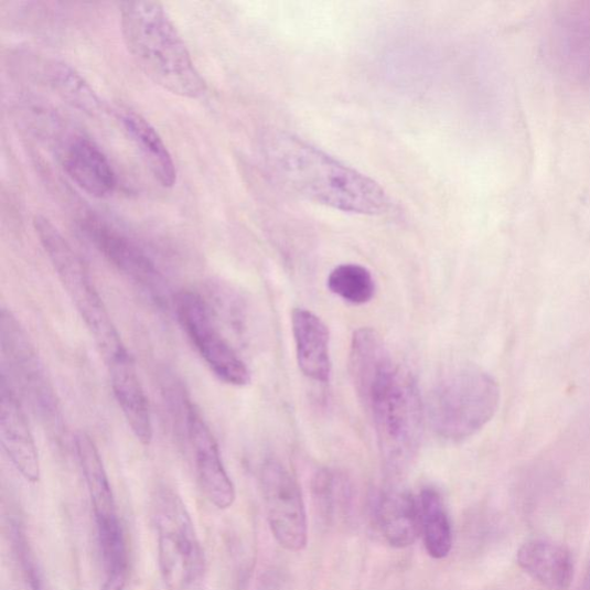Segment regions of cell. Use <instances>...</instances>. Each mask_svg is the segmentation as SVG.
I'll list each match as a JSON object with an SVG mask.
<instances>
[{
  "mask_svg": "<svg viewBox=\"0 0 590 590\" xmlns=\"http://www.w3.org/2000/svg\"><path fill=\"white\" fill-rule=\"evenodd\" d=\"M267 158L278 181L301 197L353 214L391 210L388 193L373 179L292 135H271Z\"/></svg>",
  "mask_w": 590,
  "mask_h": 590,
  "instance_id": "6da1fadb",
  "label": "cell"
},
{
  "mask_svg": "<svg viewBox=\"0 0 590 590\" xmlns=\"http://www.w3.org/2000/svg\"><path fill=\"white\" fill-rule=\"evenodd\" d=\"M120 24L128 53L153 84L192 99L207 92L184 39L162 4L125 2Z\"/></svg>",
  "mask_w": 590,
  "mask_h": 590,
  "instance_id": "7a4b0ae2",
  "label": "cell"
},
{
  "mask_svg": "<svg viewBox=\"0 0 590 590\" xmlns=\"http://www.w3.org/2000/svg\"><path fill=\"white\" fill-rule=\"evenodd\" d=\"M34 228L51 266L89 330L107 368L132 357L79 254L46 217L36 216Z\"/></svg>",
  "mask_w": 590,
  "mask_h": 590,
  "instance_id": "3957f363",
  "label": "cell"
},
{
  "mask_svg": "<svg viewBox=\"0 0 590 590\" xmlns=\"http://www.w3.org/2000/svg\"><path fill=\"white\" fill-rule=\"evenodd\" d=\"M368 410L384 466L391 474L403 473L419 452L425 427V407L412 373L396 365Z\"/></svg>",
  "mask_w": 590,
  "mask_h": 590,
  "instance_id": "277c9868",
  "label": "cell"
},
{
  "mask_svg": "<svg viewBox=\"0 0 590 590\" xmlns=\"http://www.w3.org/2000/svg\"><path fill=\"white\" fill-rule=\"evenodd\" d=\"M501 400L497 382L475 368L455 372L431 391L427 415L432 430L443 440L472 438L495 417Z\"/></svg>",
  "mask_w": 590,
  "mask_h": 590,
  "instance_id": "5b68a950",
  "label": "cell"
},
{
  "mask_svg": "<svg viewBox=\"0 0 590 590\" xmlns=\"http://www.w3.org/2000/svg\"><path fill=\"white\" fill-rule=\"evenodd\" d=\"M162 579L170 590H190L204 572V554L193 521L184 504L171 490L153 498Z\"/></svg>",
  "mask_w": 590,
  "mask_h": 590,
  "instance_id": "8992f818",
  "label": "cell"
},
{
  "mask_svg": "<svg viewBox=\"0 0 590 590\" xmlns=\"http://www.w3.org/2000/svg\"><path fill=\"white\" fill-rule=\"evenodd\" d=\"M0 345L4 357L3 372L14 388L28 399L35 414L47 426L61 423L60 401L41 356L17 317L3 308L0 313Z\"/></svg>",
  "mask_w": 590,
  "mask_h": 590,
  "instance_id": "52a82bcc",
  "label": "cell"
},
{
  "mask_svg": "<svg viewBox=\"0 0 590 590\" xmlns=\"http://www.w3.org/2000/svg\"><path fill=\"white\" fill-rule=\"evenodd\" d=\"M173 304L179 323L214 375L228 386H247L250 372L222 335L207 301L195 292L182 291L174 296Z\"/></svg>",
  "mask_w": 590,
  "mask_h": 590,
  "instance_id": "ba28073f",
  "label": "cell"
},
{
  "mask_svg": "<svg viewBox=\"0 0 590 590\" xmlns=\"http://www.w3.org/2000/svg\"><path fill=\"white\" fill-rule=\"evenodd\" d=\"M261 486L276 541L289 551L302 550L307 546V518L296 478L280 461L270 459L261 471Z\"/></svg>",
  "mask_w": 590,
  "mask_h": 590,
  "instance_id": "9c48e42d",
  "label": "cell"
},
{
  "mask_svg": "<svg viewBox=\"0 0 590 590\" xmlns=\"http://www.w3.org/2000/svg\"><path fill=\"white\" fill-rule=\"evenodd\" d=\"M83 229L95 248L122 275L152 296H164V277L138 243L106 221L93 216L83 222Z\"/></svg>",
  "mask_w": 590,
  "mask_h": 590,
  "instance_id": "30bf717a",
  "label": "cell"
},
{
  "mask_svg": "<svg viewBox=\"0 0 590 590\" xmlns=\"http://www.w3.org/2000/svg\"><path fill=\"white\" fill-rule=\"evenodd\" d=\"M186 427L196 474L205 496L219 509L236 501V490L221 454L218 443L207 422L193 403L186 406Z\"/></svg>",
  "mask_w": 590,
  "mask_h": 590,
  "instance_id": "8fae6325",
  "label": "cell"
},
{
  "mask_svg": "<svg viewBox=\"0 0 590 590\" xmlns=\"http://www.w3.org/2000/svg\"><path fill=\"white\" fill-rule=\"evenodd\" d=\"M9 376L0 377V441L15 470L24 480L41 478L39 450L28 416Z\"/></svg>",
  "mask_w": 590,
  "mask_h": 590,
  "instance_id": "7c38bea8",
  "label": "cell"
},
{
  "mask_svg": "<svg viewBox=\"0 0 590 590\" xmlns=\"http://www.w3.org/2000/svg\"><path fill=\"white\" fill-rule=\"evenodd\" d=\"M348 363L354 389L368 410L376 391L396 367L379 332L368 326L354 331Z\"/></svg>",
  "mask_w": 590,
  "mask_h": 590,
  "instance_id": "4fadbf2b",
  "label": "cell"
},
{
  "mask_svg": "<svg viewBox=\"0 0 590 590\" xmlns=\"http://www.w3.org/2000/svg\"><path fill=\"white\" fill-rule=\"evenodd\" d=\"M63 165L71 181L97 199H106L117 187V175L106 153L85 137H74L64 151Z\"/></svg>",
  "mask_w": 590,
  "mask_h": 590,
  "instance_id": "5bb4252c",
  "label": "cell"
},
{
  "mask_svg": "<svg viewBox=\"0 0 590 590\" xmlns=\"http://www.w3.org/2000/svg\"><path fill=\"white\" fill-rule=\"evenodd\" d=\"M292 330L301 372L315 382L329 383L331 358L330 333L326 324L304 308H296L292 312Z\"/></svg>",
  "mask_w": 590,
  "mask_h": 590,
  "instance_id": "9a60e30c",
  "label": "cell"
},
{
  "mask_svg": "<svg viewBox=\"0 0 590 590\" xmlns=\"http://www.w3.org/2000/svg\"><path fill=\"white\" fill-rule=\"evenodd\" d=\"M111 388L136 439L143 446L152 441L153 429L148 398L133 358L108 368Z\"/></svg>",
  "mask_w": 590,
  "mask_h": 590,
  "instance_id": "2e32d148",
  "label": "cell"
},
{
  "mask_svg": "<svg viewBox=\"0 0 590 590\" xmlns=\"http://www.w3.org/2000/svg\"><path fill=\"white\" fill-rule=\"evenodd\" d=\"M376 519L384 538L394 548L415 545L421 534L419 501L405 491L384 492L376 504Z\"/></svg>",
  "mask_w": 590,
  "mask_h": 590,
  "instance_id": "e0dca14e",
  "label": "cell"
},
{
  "mask_svg": "<svg viewBox=\"0 0 590 590\" xmlns=\"http://www.w3.org/2000/svg\"><path fill=\"white\" fill-rule=\"evenodd\" d=\"M117 117L128 138L139 149L152 176L164 189L173 187L176 182L175 164L155 127L140 114L128 108L119 109Z\"/></svg>",
  "mask_w": 590,
  "mask_h": 590,
  "instance_id": "ac0fdd59",
  "label": "cell"
},
{
  "mask_svg": "<svg viewBox=\"0 0 590 590\" xmlns=\"http://www.w3.org/2000/svg\"><path fill=\"white\" fill-rule=\"evenodd\" d=\"M521 568L533 579L551 589H566L573 579L570 553L558 545L534 540L525 544L517 555Z\"/></svg>",
  "mask_w": 590,
  "mask_h": 590,
  "instance_id": "d6986e66",
  "label": "cell"
},
{
  "mask_svg": "<svg viewBox=\"0 0 590 590\" xmlns=\"http://www.w3.org/2000/svg\"><path fill=\"white\" fill-rule=\"evenodd\" d=\"M95 519L105 572L100 590H125L130 577V556L121 523L117 513Z\"/></svg>",
  "mask_w": 590,
  "mask_h": 590,
  "instance_id": "ffe728a7",
  "label": "cell"
},
{
  "mask_svg": "<svg viewBox=\"0 0 590 590\" xmlns=\"http://www.w3.org/2000/svg\"><path fill=\"white\" fill-rule=\"evenodd\" d=\"M556 51L562 67L581 81L590 79V18L570 14L558 23Z\"/></svg>",
  "mask_w": 590,
  "mask_h": 590,
  "instance_id": "44dd1931",
  "label": "cell"
},
{
  "mask_svg": "<svg viewBox=\"0 0 590 590\" xmlns=\"http://www.w3.org/2000/svg\"><path fill=\"white\" fill-rule=\"evenodd\" d=\"M75 450L87 483L95 518L115 515L117 509L109 476L88 433L82 431L75 436Z\"/></svg>",
  "mask_w": 590,
  "mask_h": 590,
  "instance_id": "7402d4cb",
  "label": "cell"
},
{
  "mask_svg": "<svg viewBox=\"0 0 590 590\" xmlns=\"http://www.w3.org/2000/svg\"><path fill=\"white\" fill-rule=\"evenodd\" d=\"M419 505L427 553L435 559H443L452 548V530L443 500L438 492L427 489L420 495Z\"/></svg>",
  "mask_w": 590,
  "mask_h": 590,
  "instance_id": "603a6c76",
  "label": "cell"
},
{
  "mask_svg": "<svg viewBox=\"0 0 590 590\" xmlns=\"http://www.w3.org/2000/svg\"><path fill=\"white\" fill-rule=\"evenodd\" d=\"M313 501L320 518L331 525L351 508L352 489L347 479L333 470L319 471L312 482Z\"/></svg>",
  "mask_w": 590,
  "mask_h": 590,
  "instance_id": "cb8c5ba5",
  "label": "cell"
},
{
  "mask_svg": "<svg viewBox=\"0 0 590 590\" xmlns=\"http://www.w3.org/2000/svg\"><path fill=\"white\" fill-rule=\"evenodd\" d=\"M328 288L333 294L352 304L369 302L376 291L372 272L354 264L341 265L333 269L328 277Z\"/></svg>",
  "mask_w": 590,
  "mask_h": 590,
  "instance_id": "d4e9b609",
  "label": "cell"
},
{
  "mask_svg": "<svg viewBox=\"0 0 590 590\" xmlns=\"http://www.w3.org/2000/svg\"><path fill=\"white\" fill-rule=\"evenodd\" d=\"M51 85L71 106L83 112L95 115L100 111V100L83 76L64 63L51 64Z\"/></svg>",
  "mask_w": 590,
  "mask_h": 590,
  "instance_id": "484cf974",
  "label": "cell"
},
{
  "mask_svg": "<svg viewBox=\"0 0 590 590\" xmlns=\"http://www.w3.org/2000/svg\"><path fill=\"white\" fill-rule=\"evenodd\" d=\"M11 536L24 578L30 583L31 589L54 590L45 578L28 536H25V533L18 524L12 525Z\"/></svg>",
  "mask_w": 590,
  "mask_h": 590,
  "instance_id": "4316f807",
  "label": "cell"
},
{
  "mask_svg": "<svg viewBox=\"0 0 590 590\" xmlns=\"http://www.w3.org/2000/svg\"><path fill=\"white\" fill-rule=\"evenodd\" d=\"M579 590H590V567L584 575V578L579 587Z\"/></svg>",
  "mask_w": 590,
  "mask_h": 590,
  "instance_id": "83f0119b",
  "label": "cell"
}]
</instances>
